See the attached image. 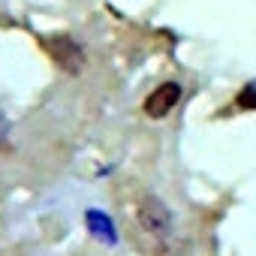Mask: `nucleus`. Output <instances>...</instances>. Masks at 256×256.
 Wrapping results in <instances>:
<instances>
[{
    "label": "nucleus",
    "instance_id": "1",
    "mask_svg": "<svg viewBox=\"0 0 256 256\" xmlns=\"http://www.w3.org/2000/svg\"><path fill=\"white\" fill-rule=\"evenodd\" d=\"M139 223L145 226V232H151L154 238H169L172 235V214L169 208L157 199V196H148L139 208Z\"/></svg>",
    "mask_w": 256,
    "mask_h": 256
},
{
    "label": "nucleus",
    "instance_id": "5",
    "mask_svg": "<svg viewBox=\"0 0 256 256\" xmlns=\"http://www.w3.org/2000/svg\"><path fill=\"white\" fill-rule=\"evenodd\" d=\"M235 102H238V108H244V112H256V82L244 84V88L238 90Z\"/></svg>",
    "mask_w": 256,
    "mask_h": 256
},
{
    "label": "nucleus",
    "instance_id": "2",
    "mask_svg": "<svg viewBox=\"0 0 256 256\" xmlns=\"http://www.w3.org/2000/svg\"><path fill=\"white\" fill-rule=\"evenodd\" d=\"M181 100V84L178 82H163L160 88H154L145 100V114L148 118H166Z\"/></svg>",
    "mask_w": 256,
    "mask_h": 256
},
{
    "label": "nucleus",
    "instance_id": "3",
    "mask_svg": "<svg viewBox=\"0 0 256 256\" xmlns=\"http://www.w3.org/2000/svg\"><path fill=\"white\" fill-rule=\"evenodd\" d=\"M46 48H48L52 58H54L60 66H66L70 72H76V70L82 66V48H78L70 36H52V40H46Z\"/></svg>",
    "mask_w": 256,
    "mask_h": 256
},
{
    "label": "nucleus",
    "instance_id": "4",
    "mask_svg": "<svg viewBox=\"0 0 256 256\" xmlns=\"http://www.w3.org/2000/svg\"><path fill=\"white\" fill-rule=\"evenodd\" d=\"M84 223H88V232H94V238H100V241H106V244H114V241H118L114 223H112V217H106L102 211L90 208V211L84 214Z\"/></svg>",
    "mask_w": 256,
    "mask_h": 256
}]
</instances>
